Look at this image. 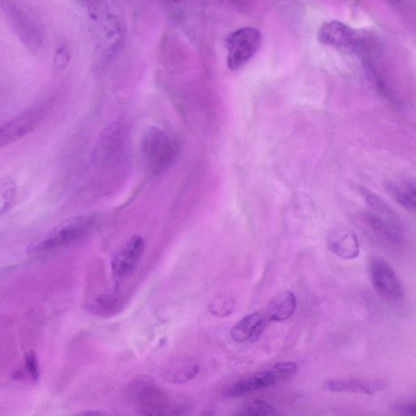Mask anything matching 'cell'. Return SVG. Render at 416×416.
Wrapping results in <instances>:
<instances>
[{
    "instance_id": "obj_1",
    "label": "cell",
    "mask_w": 416,
    "mask_h": 416,
    "mask_svg": "<svg viewBox=\"0 0 416 416\" xmlns=\"http://www.w3.org/2000/svg\"><path fill=\"white\" fill-rule=\"evenodd\" d=\"M95 222V217L90 215L69 218L59 224L49 233L33 241L28 246V253H50L77 244L89 235Z\"/></svg>"
},
{
    "instance_id": "obj_2",
    "label": "cell",
    "mask_w": 416,
    "mask_h": 416,
    "mask_svg": "<svg viewBox=\"0 0 416 416\" xmlns=\"http://www.w3.org/2000/svg\"><path fill=\"white\" fill-rule=\"evenodd\" d=\"M141 153L145 167L153 175L165 172L174 161L177 150L168 135L156 126L145 131L141 140Z\"/></svg>"
},
{
    "instance_id": "obj_3",
    "label": "cell",
    "mask_w": 416,
    "mask_h": 416,
    "mask_svg": "<svg viewBox=\"0 0 416 416\" xmlns=\"http://www.w3.org/2000/svg\"><path fill=\"white\" fill-rule=\"evenodd\" d=\"M54 105L51 98H44L8 123L0 125V148L16 143L34 131Z\"/></svg>"
},
{
    "instance_id": "obj_4",
    "label": "cell",
    "mask_w": 416,
    "mask_h": 416,
    "mask_svg": "<svg viewBox=\"0 0 416 416\" xmlns=\"http://www.w3.org/2000/svg\"><path fill=\"white\" fill-rule=\"evenodd\" d=\"M261 33L252 27L233 32L228 39L227 66L231 71L241 69L260 48Z\"/></svg>"
},
{
    "instance_id": "obj_5",
    "label": "cell",
    "mask_w": 416,
    "mask_h": 416,
    "mask_svg": "<svg viewBox=\"0 0 416 416\" xmlns=\"http://www.w3.org/2000/svg\"><path fill=\"white\" fill-rule=\"evenodd\" d=\"M2 8L18 39L31 51H36L43 45L44 36L37 23L27 12L15 3L3 2Z\"/></svg>"
},
{
    "instance_id": "obj_6",
    "label": "cell",
    "mask_w": 416,
    "mask_h": 416,
    "mask_svg": "<svg viewBox=\"0 0 416 416\" xmlns=\"http://www.w3.org/2000/svg\"><path fill=\"white\" fill-rule=\"evenodd\" d=\"M371 282L376 291L381 296L390 298L404 296V289L392 266L384 259L376 258L369 266Z\"/></svg>"
},
{
    "instance_id": "obj_7",
    "label": "cell",
    "mask_w": 416,
    "mask_h": 416,
    "mask_svg": "<svg viewBox=\"0 0 416 416\" xmlns=\"http://www.w3.org/2000/svg\"><path fill=\"white\" fill-rule=\"evenodd\" d=\"M144 251V238L140 235L131 237L112 257L111 268L114 277L124 279L132 274L141 260Z\"/></svg>"
},
{
    "instance_id": "obj_8",
    "label": "cell",
    "mask_w": 416,
    "mask_h": 416,
    "mask_svg": "<svg viewBox=\"0 0 416 416\" xmlns=\"http://www.w3.org/2000/svg\"><path fill=\"white\" fill-rule=\"evenodd\" d=\"M318 39L322 44L343 51L357 48L358 37L352 28L338 21L324 23L318 31Z\"/></svg>"
},
{
    "instance_id": "obj_9",
    "label": "cell",
    "mask_w": 416,
    "mask_h": 416,
    "mask_svg": "<svg viewBox=\"0 0 416 416\" xmlns=\"http://www.w3.org/2000/svg\"><path fill=\"white\" fill-rule=\"evenodd\" d=\"M279 378L274 369L260 372L250 377L243 378L228 387L224 392V396L227 399L240 398V397L252 394V392L269 389V388L279 384Z\"/></svg>"
},
{
    "instance_id": "obj_10",
    "label": "cell",
    "mask_w": 416,
    "mask_h": 416,
    "mask_svg": "<svg viewBox=\"0 0 416 416\" xmlns=\"http://www.w3.org/2000/svg\"><path fill=\"white\" fill-rule=\"evenodd\" d=\"M269 324L264 310L252 312L233 325L230 334L237 343H255Z\"/></svg>"
},
{
    "instance_id": "obj_11",
    "label": "cell",
    "mask_w": 416,
    "mask_h": 416,
    "mask_svg": "<svg viewBox=\"0 0 416 416\" xmlns=\"http://www.w3.org/2000/svg\"><path fill=\"white\" fill-rule=\"evenodd\" d=\"M385 382L375 379L361 378H335L325 383L326 390L333 392H352L363 395H372L385 388Z\"/></svg>"
},
{
    "instance_id": "obj_12",
    "label": "cell",
    "mask_w": 416,
    "mask_h": 416,
    "mask_svg": "<svg viewBox=\"0 0 416 416\" xmlns=\"http://www.w3.org/2000/svg\"><path fill=\"white\" fill-rule=\"evenodd\" d=\"M296 307V294L291 291H284L274 297L263 310L270 323H272L289 320L293 315Z\"/></svg>"
},
{
    "instance_id": "obj_13",
    "label": "cell",
    "mask_w": 416,
    "mask_h": 416,
    "mask_svg": "<svg viewBox=\"0 0 416 416\" xmlns=\"http://www.w3.org/2000/svg\"><path fill=\"white\" fill-rule=\"evenodd\" d=\"M329 248L343 260H354L359 255L357 237L350 232L336 233L329 241Z\"/></svg>"
},
{
    "instance_id": "obj_14",
    "label": "cell",
    "mask_w": 416,
    "mask_h": 416,
    "mask_svg": "<svg viewBox=\"0 0 416 416\" xmlns=\"http://www.w3.org/2000/svg\"><path fill=\"white\" fill-rule=\"evenodd\" d=\"M387 187L390 194L397 202L409 211H415V186L414 181L408 180L392 182Z\"/></svg>"
},
{
    "instance_id": "obj_15",
    "label": "cell",
    "mask_w": 416,
    "mask_h": 416,
    "mask_svg": "<svg viewBox=\"0 0 416 416\" xmlns=\"http://www.w3.org/2000/svg\"><path fill=\"white\" fill-rule=\"evenodd\" d=\"M199 368L197 363L189 361H181L170 364L165 371L168 381L174 383L188 381L197 375Z\"/></svg>"
},
{
    "instance_id": "obj_16",
    "label": "cell",
    "mask_w": 416,
    "mask_h": 416,
    "mask_svg": "<svg viewBox=\"0 0 416 416\" xmlns=\"http://www.w3.org/2000/svg\"><path fill=\"white\" fill-rule=\"evenodd\" d=\"M17 195V184L11 177H0V217L12 208Z\"/></svg>"
},
{
    "instance_id": "obj_17",
    "label": "cell",
    "mask_w": 416,
    "mask_h": 416,
    "mask_svg": "<svg viewBox=\"0 0 416 416\" xmlns=\"http://www.w3.org/2000/svg\"><path fill=\"white\" fill-rule=\"evenodd\" d=\"M120 302L118 298L100 296L91 302L90 310L100 316H109L118 311Z\"/></svg>"
},
{
    "instance_id": "obj_18",
    "label": "cell",
    "mask_w": 416,
    "mask_h": 416,
    "mask_svg": "<svg viewBox=\"0 0 416 416\" xmlns=\"http://www.w3.org/2000/svg\"><path fill=\"white\" fill-rule=\"evenodd\" d=\"M240 415L248 416H266V415H279L277 409L273 406L263 400H257L253 403L246 406L240 413Z\"/></svg>"
},
{
    "instance_id": "obj_19",
    "label": "cell",
    "mask_w": 416,
    "mask_h": 416,
    "mask_svg": "<svg viewBox=\"0 0 416 416\" xmlns=\"http://www.w3.org/2000/svg\"><path fill=\"white\" fill-rule=\"evenodd\" d=\"M69 60L68 51L65 46H62L56 50L53 60V73L58 74L64 71L65 67L67 66Z\"/></svg>"
},
{
    "instance_id": "obj_20",
    "label": "cell",
    "mask_w": 416,
    "mask_h": 416,
    "mask_svg": "<svg viewBox=\"0 0 416 416\" xmlns=\"http://www.w3.org/2000/svg\"><path fill=\"white\" fill-rule=\"evenodd\" d=\"M26 365L27 368V372H29L33 379H39V365H37V359L34 353H29L26 355Z\"/></svg>"
},
{
    "instance_id": "obj_21",
    "label": "cell",
    "mask_w": 416,
    "mask_h": 416,
    "mask_svg": "<svg viewBox=\"0 0 416 416\" xmlns=\"http://www.w3.org/2000/svg\"><path fill=\"white\" fill-rule=\"evenodd\" d=\"M394 410L397 413L401 415H415L416 413V404L406 403L399 404L394 406Z\"/></svg>"
}]
</instances>
